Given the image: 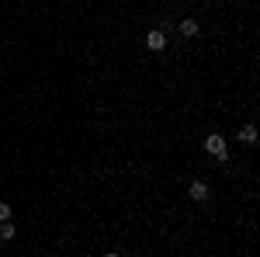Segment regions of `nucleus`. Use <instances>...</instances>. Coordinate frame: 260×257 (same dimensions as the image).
Segmentation results:
<instances>
[{"label": "nucleus", "mask_w": 260, "mask_h": 257, "mask_svg": "<svg viewBox=\"0 0 260 257\" xmlns=\"http://www.w3.org/2000/svg\"><path fill=\"white\" fill-rule=\"evenodd\" d=\"M205 150H208L215 160H225V139L222 136H208L205 139Z\"/></svg>", "instance_id": "obj_1"}, {"label": "nucleus", "mask_w": 260, "mask_h": 257, "mask_svg": "<svg viewBox=\"0 0 260 257\" xmlns=\"http://www.w3.org/2000/svg\"><path fill=\"white\" fill-rule=\"evenodd\" d=\"M146 45H149V49H153V52H163V49H167V32H149V35H146Z\"/></svg>", "instance_id": "obj_2"}, {"label": "nucleus", "mask_w": 260, "mask_h": 257, "mask_svg": "<svg viewBox=\"0 0 260 257\" xmlns=\"http://www.w3.org/2000/svg\"><path fill=\"white\" fill-rule=\"evenodd\" d=\"M187 191H191L194 202H205V198H208V184H205V181H191V188H187Z\"/></svg>", "instance_id": "obj_3"}, {"label": "nucleus", "mask_w": 260, "mask_h": 257, "mask_svg": "<svg viewBox=\"0 0 260 257\" xmlns=\"http://www.w3.org/2000/svg\"><path fill=\"white\" fill-rule=\"evenodd\" d=\"M180 35L194 39V35H198V21H194V18H184V21H180Z\"/></svg>", "instance_id": "obj_4"}, {"label": "nucleus", "mask_w": 260, "mask_h": 257, "mask_svg": "<svg viewBox=\"0 0 260 257\" xmlns=\"http://www.w3.org/2000/svg\"><path fill=\"white\" fill-rule=\"evenodd\" d=\"M240 139H243V142H257V129H253V125H243Z\"/></svg>", "instance_id": "obj_5"}, {"label": "nucleus", "mask_w": 260, "mask_h": 257, "mask_svg": "<svg viewBox=\"0 0 260 257\" xmlns=\"http://www.w3.org/2000/svg\"><path fill=\"white\" fill-rule=\"evenodd\" d=\"M7 219H11V205H7V202H0V222H7Z\"/></svg>", "instance_id": "obj_6"}, {"label": "nucleus", "mask_w": 260, "mask_h": 257, "mask_svg": "<svg viewBox=\"0 0 260 257\" xmlns=\"http://www.w3.org/2000/svg\"><path fill=\"white\" fill-rule=\"evenodd\" d=\"M104 257H118V254H104Z\"/></svg>", "instance_id": "obj_7"}]
</instances>
